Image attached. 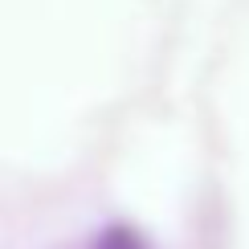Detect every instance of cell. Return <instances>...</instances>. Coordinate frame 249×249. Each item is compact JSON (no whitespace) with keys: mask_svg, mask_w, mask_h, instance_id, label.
Here are the masks:
<instances>
[{"mask_svg":"<svg viewBox=\"0 0 249 249\" xmlns=\"http://www.w3.org/2000/svg\"><path fill=\"white\" fill-rule=\"evenodd\" d=\"M90 249H143V241H139L135 229H127V225H110V229H102L94 237Z\"/></svg>","mask_w":249,"mask_h":249,"instance_id":"1","label":"cell"}]
</instances>
